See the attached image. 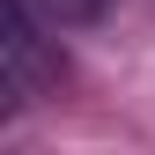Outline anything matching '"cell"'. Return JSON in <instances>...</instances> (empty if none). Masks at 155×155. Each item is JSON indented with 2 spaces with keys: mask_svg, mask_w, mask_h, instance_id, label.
Returning a JSON list of instances; mask_svg holds the SVG:
<instances>
[{
  "mask_svg": "<svg viewBox=\"0 0 155 155\" xmlns=\"http://www.w3.org/2000/svg\"><path fill=\"white\" fill-rule=\"evenodd\" d=\"M45 15L30 0H8V37H0V67H8V96H45L59 81V59L45 52Z\"/></svg>",
  "mask_w": 155,
  "mask_h": 155,
  "instance_id": "6da1fadb",
  "label": "cell"
},
{
  "mask_svg": "<svg viewBox=\"0 0 155 155\" xmlns=\"http://www.w3.org/2000/svg\"><path fill=\"white\" fill-rule=\"evenodd\" d=\"M37 15H45L52 30H89V22H104L111 15V0H30Z\"/></svg>",
  "mask_w": 155,
  "mask_h": 155,
  "instance_id": "7a4b0ae2",
  "label": "cell"
}]
</instances>
